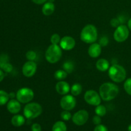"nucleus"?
I'll list each match as a JSON object with an SVG mask.
<instances>
[{"label": "nucleus", "instance_id": "f257e3e1", "mask_svg": "<svg viewBox=\"0 0 131 131\" xmlns=\"http://www.w3.org/2000/svg\"><path fill=\"white\" fill-rule=\"evenodd\" d=\"M119 93V88L112 83H103L99 88V94L104 101H110L116 98Z\"/></svg>", "mask_w": 131, "mask_h": 131}, {"label": "nucleus", "instance_id": "f03ea898", "mask_svg": "<svg viewBox=\"0 0 131 131\" xmlns=\"http://www.w3.org/2000/svg\"><path fill=\"white\" fill-rule=\"evenodd\" d=\"M98 37V32L96 27L93 24H87L81 30L80 38L83 42L86 43H93L95 42Z\"/></svg>", "mask_w": 131, "mask_h": 131}, {"label": "nucleus", "instance_id": "7ed1b4c3", "mask_svg": "<svg viewBox=\"0 0 131 131\" xmlns=\"http://www.w3.org/2000/svg\"><path fill=\"white\" fill-rule=\"evenodd\" d=\"M108 75L113 81L119 83L125 80L127 73L125 69L122 66L115 64L109 69Z\"/></svg>", "mask_w": 131, "mask_h": 131}, {"label": "nucleus", "instance_id": "20e7f679", "mask_svg": "<svg viewBox=\"0 0 131 131\" xmlns=\"http://www.w3.org/2000/svg\"><path fill=\"white\" fill-rule=\"evenodd\" d=\"M62 56V49L58 45L51 44L46 51L45 57L50 63H56L61 59Z\"/></svg>", "mask_w": 131, "mask_h": 131}, {"label": "nucleus", "instance_id": "39448f33", "mask_svg": "<svg viewBox=\"0 0 131 131\" xmlns=\"http://www.w3.org/2000/svg\"><path fill=\"white\" fill-rule=\"evenodd\" d=\"M42 107L37 102H29L24 108V115L28 119H34L42 114Z\"/></svg>", "mask_w": 131, "mask_h": 131}, {"label": "nucleus", "instance_id": "423d86ee", "mask_svg": "<svg viewBox=\"0 0 131 131\" xmlns=\"http://www.w3.org/2000/svg\"><path fill=\"white\" fill-rule=\"evenodd\" d=\"M16 98L20 103L28 104L34 98V92L29 88H22L17 92Z\"/></svg>", "mask_w": 131, "mask_h": 131}, {"label": "nucleus", "instance_id": "0eeeda50", "mask_svg": "<svg viewBox=\"0 0 131 131\" xmlns=\"http://www.w3.org/2000/svg\"><path fill=\"white\" fill-rule=\"evenodd\" d=\"M129 36V29L127 26L120 24L115 29L113 34L114 39L118 42H125Z\"/></svg>", "mask_w": 131, "mask_h": 131}, {"label": "nucleus", "instance_id": "6e6552de", "mask_svg": "<svg viewBox=\"0 0 131 131\" xmlns=\"http://www.w3.org/2000/svg\"><path fill=\"white\" fill-rule=\"evenodd\" d=\"M84 101L88 104L97 106L101 104V99L100 94L93 90H90L86 92L84 95Z\"/></svg>", "mask_w": 131, "mask_h": 131}, {"label": "nucleus", "instance_id": "1a4fd4ad", "mask_svg": "<svg viewBox=\"0 0 131 131\" xmlns=\"http://www.w3.org/2000/svg\"><path fill=\"white\" fill-rule=\"evenodd\" d=\"M75 105L76 99L72 95H65L60 100V106L63 110H72Z\"/></svg>", "mask_w": 131, "mask_h": 131}, {"label": "nucleus", "instance_id": "9d476101", "mask_svg": "<svg viewBox=\"0 0 131 131\" xmlns=\"http://www.w3.org/2000/svg\"><path fill=\"white\" fill-rule=\"evenodd\" d=\"M89 118V114L86 110H81L75 113L72 117V120L76 125H83L87 122Z\"/></svg>", "mask_w": 131, "mask_h": 131}, {"label": "nucleus", "instance_id": "9b49d317", "mask_svg": "<svg viewBox=\"0 0 131 131\" xmlns=\"http://www.w3.org/2000/svg\"><path fill=\"white\" fill-rule=\"evenodd\" d=\"M37 65L34 61H28L24 64L23 67V75L26 78H31L37 72Z\"/></svg>", "mask_w": 131, "mask_h": 131}, {"label": "nucleus", "instance_id": "f8f14e48", "mask_svg": "<svg viewBox=\"0 0 131 131\" xmlns=\"http://www.w3.org/2000/svg\"><path fill=\"white\" fill-rule=\"evenodd\" d=\"M75 46V40L73 37L65 36L61 38L60 42V46L63 50L70 51L74 48Z\"/></svg>", "mask_w": 131, "mask_h": 131}, {"label": "nucleus", "instance_id": "ddd939ff", "mask_svg": "<svg viewBox=\"0 0 131 131\" xmlns=\"http://www.w3.org/2000/svg\"><path fill=\"white\" fill-rule=\"evenodd\" d=\"M56 90L61 95H67L70 91V86L69 83L64 81H60L56 84Z\"/></svg>", "mask_w": 131, "mask_h": 131}, {"label": "nucleus", "instance_id": "4468645a", "mask_svg": "<svg viewBox=\"0 0 131 131\" xmlns=\"http://www.w3.org/2000/svg\"><path fill=\"white\" fill-rule=\"evenodd\" d=\"M88 54L93 58H98L102 52V47L99 43H91L88 48Z\"/></svg>", "mask_w": 131, "mask_h": 131}, {"label": "nucleus", "instance_id": "2eb2a0df", "mask_svg": "<svg viewBox=\"0 0 131 131\" xmlns=\"http://www.w3.org/2000/svg\"><path fill=\"white\" fill-rule=\"evenodd\" d=\"M21 106L20 102L17 100L11 99L7 103V110L10 113L17 114L20 111Z\"/></svg>", "mask_w": 131, "mask_h": 131}, {"label": "nucleus", "instance_id": "dca6fc26", "mask_svg": "<svg viewBox=\"0 0 131 131\" xmlns=\"http://www.w3.org/2000/svg\"><path fill=\"white\" fill-rule=\"evenodd\" d=\"M55 10V5L54 3L51 2H47L43 4V6L42 8V12L43 14L46 16H49V15H52L54 13Z\"/></svg>", "mask_w": 131, "mask_h": 131}, {"label": "nucleus", "instance_id": "f3484780", "mask_svg": "<svg viewBox=\"0 0 131 131\" xmlns=\"http://www.w3.org/2000/svg\"><path fill=\"white\" fill-rule=\"evenodd\" d=\"M110 62L104 58H101L96 62V68L101 72H106L110 69Z\"/></svg>", "mask_w": 131, "mask_h": 131}, {"label": "nucleus", "instance_id": "a211bd4d", "mask_svg": "<svg viewBox=\"0 0 131 131\" xmlns=\"http://www.w3.org/2000/svg\"><path fill=\"white\" fill-rule=\"evenodd\" d=\"M11 122L14 126L19 127H20L24 125V123H25V118L22 115H14L12 117V118Z\"/></svg>", "mask_w": 131, "mask_h": 131}, {"label": "nucleus", "instance_id": "6ab92c4d", "mask_svg": "<svg viewBox=\"0 0 131 131\" xmlns=\"http://www.w3.org/2000/svg\"><path fill=\"white\" fill-rule=\"evenodd\" d=\"M82 90H83V88H82L81 84L79 83H75L72 86L71 88H70V92L72 95L74 97L79 95L81 93Z\"/></svg>", "mask_w": 131, "mask_h": 131}, {"label": "nucleus", "instance_id": "aec40b11", "mask_svg": "<svg viewBox=\"0 0 131 131\" xmlns=\"http://www.w3.org/2000/svg\"><path fill=\"white\" fill-rule=\"evenodd\" d=\"M67 127L63 122L58 121L53 125L52 128V131H67Z\"/></svg>", "mask_w": 131, "mask_h": 131}, {"label": "nucleus", "instance_id": "412c9836", "mask_svg": "<svg viewBox=\"0 0 131 131\" xmlns=\"http://www.w3.org/2000/svg\"><path fill=\"white\" fill-rule=\"evenodd\" d=\"M63 69L66 72L67 74H70L74 70V65L72 61H67L63 64Z\"/></svg>", "mask_w": 131, "mask_h": 131}, {"label": "nucleus", "instance_id": "4be33fe9", "mask_svg": "<svg viewBox=\"0 0 131 131\" xmlns=\"http://www.w3.org/2000/svg\"><path fill=\"white\" fill-rule=\"evenodd\" d=\"M95 113L97 115L102 117V116H105L106 114L107 113V110L104 106L100 104L96 106L95 109Z\"/></svg>", "mask_w": 131, "mask_h": 131}, {"label": "nucleus", "instance_id": "5701e85b", "mask_svg": "<svg viewBox=\"0 0 131 131\" xmlns=\"http://www.w3.org/2000/svg\"><path fill=\"white\" fill-rule=\"evenodd\" d=\"M67 73L64 70H58L54 73V78L56 80L63 81L67 77Z\"/></svg>", "mask_w": 131, "mask_h": 131}, {"label": "nucleus", "instance_id": "b1692460", "mask_svg": "<svg viewBox=\"0 0 131 131\" xmlns=\"http://www.w3.org/2000/svg\"><path fill=\"white\" fill-rule=\"evenodd\" d=\"M9 97L8 93L3 90H0V106L5 105L8 102Z\"/></svg>", "mask_w": 131, "mask_h": 131}, {"label": "nucleus", "instance_id": "393cba45", "mask_svg": "<svg viewBox=\"0 0 131 131\" xmlns=\"http://www.w3.org/2000/svg\"><path fill=\"white\" fill-rule=\"evenodd\" d=\"M124 87L126 93L129 95H131V78H129L125 80Z\"/></svg>", "mask_w": 131, "mask_h": 131}, {"label": "nucleus", "instance_id": "a878e982", "mask_svg": "<svg viewBox=\"0 0 131 131\" xmlns=\"http://www.w3.org/2000/svg\"><path fill=\"white\" fill-rule=\"evenodd\" d=\"M26 58L28 61H34L37 58V53L35 51L29 50L26 54Z\"/></svg>", "mask_w": 131, "mask_h": 131}, {"label": "nucleus", "instance_id": "bb28decb", "mask_svg": "<svg viewBox=\"0 0 131 131\" xmlns=\"http://www.w3.org/2000/svg\"><path fill=\"white\" fill-rule=\"evenodd\" d=\"M72 117V116L71 113L69 111H67V110H64L61 113V118L64 121H69L71 119V118Z\"/></svg>", "mask_w": 131, "mask_h": 131}, {"label": "nucleus", "instance_id": "cd10ccee", "mask_svg": "<svg viewBox=\"0 0 131 131\" xmlns=\"http://www.w3.org/2000/svg\"><path fill=\"white\" fill-rule=\"evenodd\" d=\"M61 37H60V36L58 33H54V34L52 35L50 40H51L52 44L58 45V43H60V41H61Z\"/></svg>", "mask_w": 131, "mask_h": 131}, {"label": "nucleus", "instance_id": "c85d7f7f", "mask_svg": "<svg viewBox=\"0 0 131 131\" xmlns=\"http://www.w3.org/2000/svg\"><path fill=\"white\" fill-rule=\"evenodd\" d=\"M8 57L6 54H1L0 55V69L2 68V67L5 63H8Z\"/></svg>", "mask_w": 131, "mask_h": 131}, {"label": "nucleus", "instance_id": "c756f323", "mask_svg": "<svg viewBox=\"0 0 131 131\" xmlns=\"http://www.w3.org/2000/svg\"><path fill=\"white\" fill-rule=\"evenodd\" d=\"M1 69H2L4 72H5L9 73L10 72H12V70H13V67L11 64L9 63L8 62L6 63H5V65L2 67Z\"/></svg>", "mask_w": 131, "mask_h": 131}, {"label": "nucleus", "instance_id": "7c9ffc66", "mask_svg": "<svg viewBox=\"0 0 131 131\" xmlns=\"http://www.w3.org/2000/svg\"><path fill=\"white\" fill-rule=\"evenodd\" d=\"M110 24H111V26L116 28L118 26H120L121 24V23H120V21L118 18H113L110 21Z\"/></svg>", "mask_w": 131, "mask_h": 131}, {"label": "nucleus", "instance_id": "2f4dec72", "mask_svg": "<svg viewBox=\"0 0 131 131\" xmlns=\"http://www.w3.org/2000/svg\"><path fill=\"white\" fill-rule=\"evenodd\" d=\"M109 43L108 38L106 37H103L100 39L99 40V44L101 45V47H105V46H107Z\"/></svg>", "mask_w": 131, "mask_h": 131}, {"label": "nucleus", "instance_id": "473e14b6", "mask_svg": "<svg viewBox=\"0 0 131 131\" xmlns=\"http://www.w3.org/2000/svg\"><path fill=\"white\" fill-rule=\"evenodd\" d=\"M94 131H108V130L105 125H102V124H99V125H96Z\"/></svg>", "mask_w": 131, "mask_h": 131}, {"label": "nucleus", "instance_id": "72a5a7b5", "mask_svg": "<svg viewBox=\"0 0 131 131\" xmlns=\"http://www.w3.org/2000/svg\"><path fill=\"white\" fill-rule=\"evenodd\" d=\"M101 116H99V115H96L95 116H93V122L95 125H99V124H101Z\"/></svg>", "mask_w": 131, "mask_h": 131}, {"label": "nucleus", "instance_id": "f704fd0d", "mask_svg": "<svg viewBox=\"0 0 131 131\" xmlns=\"http://www.w3.org/2000/svg\"><path fill=\"white\" fill-rule=\"evenodd\" d=\"M31 130L32 131H41L42 130V127H41V125L40 124L35 123V124H33L31 125Z\"/></svg>", "mask_w": 131, "mask_h": 131}, {"label": "nucleus", "instance_id": "c9c22d12", "mask_svg": "<svg viewBox=\"0 0 131 131\" xmlns=\"http://www.w3.org/2000/svg\"><path fill=\"white\" fill-rule=\"evenodd\" d=\"M31 1L37 5H42L47 2V0H31Z\"/></svg>", "mask_w": 131, "mask_h": 131}, {"label": "nucleus", "instance_id": "e433bc0d", "mask_svg": "<svg viewBox=\"0 0 131 131\" xmlns=\"http://www.w3.org/2000/svg\"><path fill=\"white\" fill-rule=\"evenodd\" d=\"M5 78V74L1 69H0V82L2 81Z\"/></svg>", "mask_w": 131, "mask_h": 131}, {"label": "nucleus", "instance_id": "4c0bfd02", "mask_svg": "<svg viewBox=\"0 0 131 131\" xmlns=\"http://www.w3.org/2000/svg\"><path fill=\"white\" fill-rule=\"evenodd\" d=\"M127 27L129 28V30L131 31V18L129 19L128 20V23H127Z\"/></svg>", "mask_w": 131, "mask_h": 131}, {"label": "nucleus", "instance_id": "58836bf2", "mask_svg": "<svg viewBox=\"0 0 131 131\" xmlns=\"http://www.w3.org/2000/svg\"><path fill=\"white\" fill-rule=\"evenodd\" d=\"M14 96H15V94H14V93H10V94H9V97H10V98H13V97H14Z\"/></svg>", "mask_w": 131, "mask_h": 131}, {"label": "nucleus", "instance_id": "ea45409f", "mask_svg": "<svg viewBox=\"0 0 131 131\" xmlns=\"http://www.w3.org/2000/svg\"><path fill=\"white\" fill-rule=\"evenodd\" d=\"M127 129H128V131H131V124H130V125H129Z\"/></svg>", "mask_w": 131, "mask_h": 131}, {"label": "nucleus", "instance_id": "a19ab883", "mask_svg": "<svg viewBox=\"0 0 131 131\" xmlns=\"http://www.w3.org/2000/svg\"><path fill=\"white\" fill-rule=\"evenodd\" d=\"M55 0H47V1H49V2H51V3H54V1Z\"/></svg>", "mask_w": 131, "mask_h": 131}]
</instances>
